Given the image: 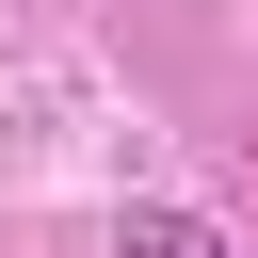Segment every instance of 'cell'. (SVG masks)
<instances>
[{"label":"cell","instance_id":"6da1fadb","mask_svg":"<svg viewBox=\"0 0 258 258\" xmlns=\"http://www.w3.org/2000/svg\"><path fill=\"white\" fill-rule=\"evenodd\" d=\"M129 258H226V226H194V210H129Z\"/></svg>","mask_w":258,"mask_h":258}]
</instances>
